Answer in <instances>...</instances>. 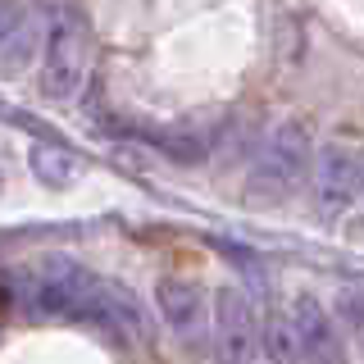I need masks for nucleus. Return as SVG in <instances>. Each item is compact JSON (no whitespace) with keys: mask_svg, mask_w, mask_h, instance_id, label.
<instances>
[{"mask_svg":"<svg viewBox=\"0 0 364 364\" xmlns=\"http://www.w3.org/2000/svg\"><path fill=\"white\" fill-rule=\"evenodd\" d=\"M91 68V28L73 5H55L46 14L41 37V91L50 100H73Z\"/></svg>","mask_w":364,"mask_h":364,"instance_id":"1","label":"nucleus"},{"mask_svg":"<svg viewBox=\"0 0 364 364\" xmlns=\"http://www.w3.org/2000/svg\"><path fill=\"white\" fill-rule=\"evenodd\" d=\"M314 159V136L301 119H287L273 128V136L259 146L255 168H250V191L255 196H287L296 182L305 178Z\"/></svg>","mask_w":364,"mask_h":364,"instance_id":"2","label":"nucleus"},{"mask_svg":"<svg viewBox=\"0 0 364 364\" xmlns=\"http://www.w3.org/2000/svg\"><path fill=\"white\" fill-rule=\"evenodd\" d=\"M96 287L100 278L91 269L55 255V259H41L37 273H32V305H37V314H50V318H87Z\"/></svg>","mask_w":364,"mask_h":364,"instance_id":"3","label":"nucleus"},{"mask_svg":"<svg viewBox=\"0 0 364 364\" xmlns=\"http://www.w3.org/2000/svg\"><path fill=\"white\" fill-rule=\"evenodd\" d=\"M214 314V355L219 364H259V318L250 310L246 291L219 287L210 301Z\"/></svg>","mask_w":364,"mask_h":364,"instance_id":"4","label":"nucleus"},{"mask_svg":"<svg viewBox=\"0 0 364 364\" xmlns=\"http://www.w3.org/2000/svg\"><path fill=\"white\" fill-rule=\"evenodd\" d=\"M364 196V151L355 146H323L314 159V205L323 214H341Z\"/></svg>","mask_w":364,"mask_h":364,"instance_id":"5","label":"nucleus"},{"mask_svg":"<svg viewBox=\"0 0 364 364\" xmlns=\"http://www.w3.org/2000/svg\"><path fill=\"white\" fill-rule=\"evenodd\" d=\"M287 323H291V337H296V346H301V360L305 364H346L341 333H337L333 314L318 305V296H310V291L291 296Z\"/></svg>","mask_w":364,"mask_h":364,"instance_id":"6","label":"nucleus"},{"mask_svg":"<svg viewBox=\"0 0 364 364\" xmlns=\"http://www.w3.org/2000/svg\"><path fill=\"white\" fill-rule=\"evenodd\" d=\"M155 305H159V318L168 323L173 337L196 341L205 333V291H200V282H191V278H159Z\"/></svg>","mask_w":364,"mask_h":364,"instance_id":"7","label":"nucleus"},{"mask_svg":"<svg viewBox=\"0 0 364 364\" xmlns=\"http://www.w3.org/2000/svg\"><path fill=\"white\" fill-rule=\"evenodd\" d=\"M91 323H100L109 337L119 341H146L151 337V328H146V314L141 305H136V296L128 287H119V282H100L96 287V301H91L87 310Z\"/></svg>","mask_w":364,"mask_h":364,"instance_id":"8","label":"nucleus"},{"mask_svg":"<svg viewBox=\"0 0 364 364\" xmlns=\"http://www.w3.org/2000/svg\"><path fill=\"white\" fill-rule=\"evenodd\" d=\"M259 350H264L273 364H305L301 360V346H296V337H291L287 314H278V310L259 323Z\"/></svg>","mask_w":364,"mask_h":364,"instance_id":"9","label":"nucleus"},{"mask_svg":"<svg viewBox=\"0 0 364 364\" xmlns=\"http://www.w3.org/2000/svg\"><path fill=\"white\" fill-rule=\"evenodd\" d=\"M32 173L41 182H50V187H64V182L77 178V159L64 155V151H50V146H37L32 151Z\"/></svg>","mask_w":364,"mask_h":364,"instance_id":"10","label":"nucleus"},{"mask_svg":"<svg viewBox=\"0 0 364 364\" xmlns=\"http://www.w3.org/2000/svg\"><path fill=\"white\" fill-rule=\"evenodd\" d=\"M23 23H28V18H23V5H18V0H0V46L14 37Z\"/></svg>","mask_w":364,"mask_h":364,"instance_id":"11","label":"nucleus"},{"mask_svg":"<svg viewBox=\"0 0 364 364\" xmlns=\"http://www.w3.org/2000/svg\"><path fill=\"white\" fill-rule=\"evenodd\" d=\"M360 346H364V341H360Z\"/></svg>","mask_w":364,"mask_h":364,"instance_id":"12","label":"nucleus"},{"mask_svg":"<svg viewBox=\"0 0 364 364\" xmlns=\"http://www.w3.org/2000/svg\"><path fill=\"white\" fill-rule=\"evenodd\" d=\"M0 182H5V178H0Z\"/></svg>","mask_w":364,"mask_h":364,"instance_id":"13","label":"nucleus"}]
</instances>
